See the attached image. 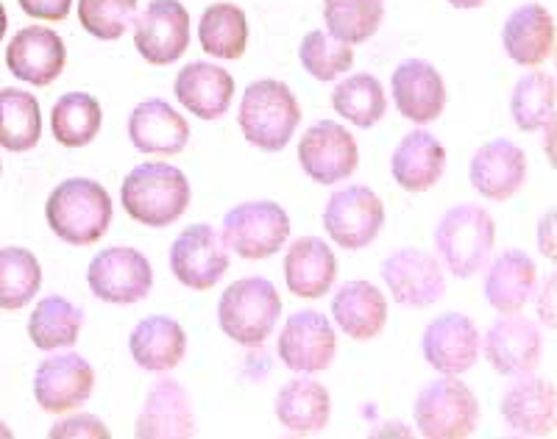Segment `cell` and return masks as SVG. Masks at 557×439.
<instances>
[{
	"mask_svg": "<svg viewBox=\"0 0 557 439\" xmlns=\"http://www.w3.org/2000/svg\"><path fill=\"white\" fill-rule=\"evenodd\" d=\"M555 384L539 376H516L502 396V417L521 437H544L555 426Z\"/></svg>",
	"mask_w": 557,
	"mask_h": 439,
	"instance_id": "cell-23",
	"label": "cell"
},
{
	"mask_svg": "<svg viewBox=\"0 0 557 439\" xmlns=\"http://www.w3.org/2000/svg\"><path fill=\"white\" fill-rule=\"evenodd\" d=\"M198 42L203 51L215 59L235 62L246 53L248 20L235 3H215L201 14L198 23Z\"/></svg>",
	"mask_w": 557,
	"mask_h": 439,
	"instance_id": "cell-34",
	"label": "cell"
},
{
	"mask_svg": "<svg viewBox=\"0 0 557 439\" xmlns=\"http://www.w3.org/2000/svg\"><path fill=\"white\" fill-rule=\"evenodd\" d=\"M323 20L341 42H368L385 20V0H323Z\"/></svg>",
	"mask_w": 557,
	"mask_h": 439,
	"instance_id": "cell-37",
	"label": "cell"
},
{
	"mask_svg": "<svg viewBox=\"0 0 557 439\" xmlns=\"http://www.w3.org/2000/svg\"><path fill=\"white\" fill-rule=\"evenodd\" d=\"M196 434L193 401L176 378H159L146 392L137 414L134 437L139 439H187Z\"/></svg>",
	"mask_w": 557,
	"mask_h": 439,
	"instance_id": "cell-17",
	"label": "cell"
},
{
	"mask_svg": "<svg viewBox=\"0 0 557 439\" xmlns=\"http://www.w3.org/2000/svg\"><path fill=\"white\" fill-rule=\"evenodd\" d=\"M45 220L67 246H96L112 223V198L92 178H67L48 195Z\"/></svg>",
	"mask_w": 557,
	"mask_h": 439,
	"instance_id": "cell-2",
	"label": "cell"
},
{
	"mask_svg": "<svg viewBox=\"0 0 557 439\" xmlns=\"http://www.w3.org/2000/svg\"><path fill=\"white\" fill-rule=\"evenodd\" d=\"M48 437L51 439H70V437L109 439V428L103 426L98 417H92V414H76V417H67V421L57 423Z\"/></svg>",
	"mask_w": 557,
	"mask_h": 439,
	"instance_id": "cell-42",
	"label": "cell"
},
{
	"mask_svg": "<svg viewBox=\"0 0 557 439\" xmlns=\"http://www.w3.org/2000/svg\"><path fill=\"white\" fill-rule=\"evenodd\" d=\"M298 59H301V64H305V70L312 78H318V81H335L346 70H351L355 51H351V45L341 42L330 32H310L301 39Z\"/></svg>",
	"mask_w": 557,
	"mask_h": 439,
	"instance_id": "cell-40",
	"label": "cell"
},
{
	"mask_svg": "<svg viewBox=\"0 0 557 439\" xmlns=\"http://www.w3.org/2000/svg\"><path fill=\"white\" fill-rule=\"evenodd\" d=\"M128 139L139 153L176 156L190 142V123L162 98H148L128 117Z\"/></svg>",
	"mask_w": 557,
	"mask_h": 439,
	"instance_id": "cell-22",
	"label": "cell"
},
{
	"mask_svg": "<svg viewBox=\"0 0 557 439\" xmlns=\"http://www.w3.org/2000/svg\"><path fill=\"white\" fill-rule=\"evenodd\" d=\"M290 237V217L273 201H248L226 212L221 228L223 246L243 259H268Z\"/></svg>",
	"mask_w": 557,
	"mask_h": 439,
	"instance_id": "cell-7",
	"label": "cell"
},
{
	"mask_svg": "<svg viewBox=\"0 0 557 439\" xmlns=\"http://www.w3.org/2000/svg\"><path fill=\"white\" fill-rule=\"evenodd\" d=\"M103 123L101 103L87 92H67L53 103L51 128L64 148H84L98 137Z\"/></svg>",
	"mask_w": 557,
	"mask_h": 439,
	"instance_id": "cell-35",
	"label": "cell"
},
{
	"mask_svg": "<svg viewBox=\"0 0 557 439\" xmlns=\"http://www.w3.org/2000/svg\"><path fill=\"white\" fill-rule=\"evenodd\" d=\"M539 281V267L524 251H505L485 273V298L499 314L524 309Z\"/></svg>",
	"mask_w": 557,
	"mask_h": 439,
	"instance_id": "cell-30",
	"label": "cell"
},
{
	"mask_svg": "<svg viewBox=\"0 0 557 439\" xmlns=\"http://www.w3.org/2000/svg\"><path fill=\"white\" fill-rule=\"evenodd\" d=\"M128 351L143 371L168 373L178 367L187 353V334L173 317L153 314L139 321L128 334Z\"/></svg>",
	"mask_w": 557,
	"mask_h": 439,
	"instance_id": "cell-26",
	"label": "cell"
},
{
	"mask_svg": "<svg viewBox=\"0 0 557 439\" xmlns=\"http://www.w3.org/2000/svg\"><path fill=\"white\" fill-rule=\"evenodd\" d=\"M446 170V148L430 131L401 137L391 156V173L407 192H426L441 181Z\"/></svg>",
	"mask_w": 557,
	"mask_h": 439,
	"instance_id": "cell-27",
	"label": "cell"
},
{
	"mask_svg": "<svg viewBox=\"0 0 557 439\" xmlns=\"http://www.w3.org/2000/svg\"><path fill=\"white\" fill-rule=\"evenodd\" d=\"M480 348L496 373L513 378L524 376V373L535 371L541 359V331L519 312L505 314L487 328Z\"/></svg>",
	"mask_w": 557,
	"mask_h": 439,
	"instance_id": "cell-18",
	"label": "cell"
},
{
	"mask_svg": "<svg viewBox=\"0 0 557 439\" xmlns=\"http://www.w3.org/2000/svg\"><path fill=\"white\" fill-rule=\"evenodd\" d=\"M276 351L293 373H321L335 359V328L315 309H301L287 317L285 328L278 334Z\"/></svg>",
	"mask_w": 557,
	"mask_h": 439,
	"instance_id": "cell-15",
	"label": "cell"
},
{
	"mask_svg": "<svg viewBox=\"0 0 557 439\" xmlns=\"http://www.w3.org/2000/svg\"><path fill=\"white\" fill-rule=\"evenodd\" d=\"M42 287V267L26 248L0 251V309H23Z\"/></svg>",
	"mask_w": 557,
	"mask_h": 439,
	"instance_id": "cell-38",
	"label": "cell"
},
{
	"mask_svg": "<svg viewBox=\"0 0 557 439\" xmlns=\"http://www.w3.org/2000/svg\"><path fill=\"white\" fill-rule=\"evenodd\" d=\"M552 228H555V212H549L544 220H541V237H539L541 253H544V256H549V259H555V242H552Z\"/></svg>",
	"mask_w": 557,
	"mask_h": 439,
	"instance_id": "cell-44",
	"label": "cell"
},
{
	"mask_svg": "<svg viewBox=\"0 0 557 439\" xmlns=\"http://www.w3.org/2000/svg\"><path fill=\"white\" fill-rule=\"evenodd\" d=\"M337 278V259L318 237H301L287 248L285 281L298 298H323Z\"/></svg>",
	"mask_w": 557,
	"mask_h": 439,
	"instance_id": "cell-29",
	"label": "cell"
},
{
	"mask_svg": "<svg viewBox=\"0 0 557 439\" xmlns=\"http://www.w3.org/2000/svg\"><path fill=\"white\" fill-rule=\"evenodd\" d=\"M171 271L184 287L212 289L228 271V248L207 223L184 228L171 246Z\"/></svg>",
	"mask_w": 557,
	"mask_h": 439,
	"instance_id": "cell-12",
	"label": "cell"
},
{
	"mask_svg": "<svg viewBox=\"0 0 557 439\" xmlns=\"http://www.w3.org/2000/svg\"><path fill=\"white\" fill-rule=\"evenodd\" d=\"M449 3L457 9H480L482 3H487V0H449Z\"/></svg>",
	"mask_w": 557,
	"mask_h": 439,
	"instance_id": "cell-45",
	"label": "cell"
},
{
	"mask_svg": "<svg viewBox=\"0 0 557 439\" xmlns=\"http://www.w3.org/2000/svg\"><path fill=\"white\" fill-rule=\"evenodd\" d=\"M502 45L516 64L539 67L555 51V20L541 3H524L507 14Z\"/></svg>",
	"mask_w": 557,
	"mask_h": 439,
	"instance_id": "cell-25",
	"label": "cell"
},
{
	"mask_svg": "<svg viewBox=\"0 0 557 439\" xmlns=\"http://www.w3.org/2000/svg\"><path fill=\"white\" fill-rule=\"evenodd\" d=\"M0 437H12V431H9V426L3 421H0Z\"/></svg>",
	"mask_w": 557,
	"mask_h": 439,
	"instance_id": "cell-47",
	"label": "cell"
},
{
	"mask_svg": "<svg viewBox=\"0 0 557 439\" xmlns=\"http://www.w3.org/2000/svg\"><path fill=\"white\" fill-rule=\"evenodd\" d=\"M555 76L549 73H527L519 78L510 95V114L521 131H539L555 117Z\"/></svg>",
	"mask_w": 557,
	"mask_h": 439,
	"instance_id": "cell-39",
	"label": "cell"
},
{
	"mask_svg": "<svg viewBox=\"0 0 557 439\" xmlns=\"http://www.w3.org/2000/svg\"><path fill=\"white\" fill-rule=\"evenodd\" d=\"M496 223L482 206L460 203L451 206L435 228L437 262L457 278H471L485 267L494 251Z\"/></svg>",
	"mask_w": 557,
	"mask_h": 439,
	"instance_id": "cell-4",
	"label": "cell"
},
{
	"mask_svg": "<svg viewBox=\"0 0 557 439\" xmlns=\"http://www.w3.org/2000/svg\"><path fill=\"white\" fill-rule=\"evenodd\" d=\"M416 428L426 439H466L480 423V403L457 376L426 384L416 398Z\"/></svg>",
	"mask_w": 557,
	"mask_h": 439,
	"instance_id": "cell-6",
	"label": "cell"
},
{
	"mask_svg": "<svg viewBox=\"0 0 557 439\" xmlns=\"http://www.w3.org/2000/svg\"><path fill=\"white\" fill-rule=\"evenodd\" d=\"M391 92L401 117L418 123V126L437 120L446 109L444 78L435 64L424 62V59H405L393 70Z\"/></svg>",
	"mask_w": 557,
	"mask_h": 439,
	"instance_id": "cell-19",
	"label": "cell"
},
{
	"mask_svg": "<svg viewBox=\"0 0 557 439\" xmlns=\"http://www.w3.org/2000/svg\"><path fill=\"white\" fill-rule=\"evenodd\" d=\"M190 181L173 164H137L121 184V201L128 217L151 228L176 223L190 206Z\"/></svg>",
	"mask_w": 557,
	"mask_h": 439,
	"instance_id": "cell-1",
	"label": "cell"
},
{
	"mask_svg": "<svg viewBox=\"0 0 557 439\" xmlns=\"http://www.w3.org/2000/svg\"><path fill=\"white\" fill-rule=\"evenodd\" d=\"M298 162L312 181L330 187V184L346 181L355 173L360 151H357L355 137L341 123L321 120L307 128L298 142Z\"/></svg>",
	"mask_w": 557,
	"mask_h": 439,
	"instance_id": "cell-13",
	"label": "cell"
},
{
	"mask_svg": "<svg viewBox=\"0 0 557 439\" xmlns=\"http://www.w3.org/2000/svg\"><path fill=\"white\" fill-rule=\"evenodd\" d=\"M42 137L39 101L26 89H0V148L12 153L32 151Z\"/></svg>",
	"mask_w": 557,
	"mask_h": 439,
	"instance_id": "cell-32",
	"label": "cell"
},
{
	"mask_svg": "<svg viewBox=\"0 0 557 439\" xmlns=\"http://www.w3.org/2000/svg\"><path fill=\"white\" fill-rule=\"evenodd\" d=\"M28 17L37 20H64L73 9V0H17Z\"/></svg>",
	"mask_w": 557,
	"mask_h": 439,
	"instance_id": "cell-43",
	"label": "cell"
},
{
	"mask_svg": "<svg viewBox=\"0 0 557 439\" xmlns=\"http://www.w3.org/2000/svg\"><path fill=\"white\" fill-rule=\"evenodd\" d=\"M134 48L148 64H173L190 48V12L178 0H151L134 17Z\"/></svg>",
	"mask_w": 557,
	"mask_h": 439,
	"instance_id": "cell-9",
	"label": "cell"
},
{
	"mask_svg": "<svg viewBox=\"0 0 557 439\" xmlns=\"http://www.w3.org/2000/svg\"><path fill=\"white\" fill-rule=\"evenodd\" d=\"M282 314V298L268 278L248 276L228 284L218 303V323L237 346L257 348L271 337Z\"/></svg>",
	"mask_w": 557,
	"mask_h": 439,
	"instance_id": "cell-5",
	"label": "cell"
},
{
	"mask_svg": "<svg viewBox=\"0 0 557 439\" xmlns=\"http://www.w3.org/2000/svg\"><path fill=\"white\" fill-rule=\"evenodd\" d=\"M173 95L193 117L218 120L228 112L235 98V78L218 64L193 62L178 70Z\"/></svg>",
	"mask_w": 557,
	"mask_h": 439,
	"instance_id": "cell-24",
	"label": "cell"
},
{
	"mask_svg": "<svg viewBox=\"0 0 557 439\" xmlns=\"http://www.w3.org/2000/svg\"><path fill=\"white\" fill-rule=\"evenodd\" d=\"M385 226V206L368 187H346L332 192L323 209V228L346 251H360L380 237Z\"/></svg>",
	"mask_w": 557,
	"mask_h": 439,
	"instance_id": "cell-8",
	"label": "cell"
},
{
	"mask_svg": "<svg viewBox=\"0 0 557 439\" xmlns=\"http://www.w3.org/2000/svg\"><path fill=\"white\" fill-rule=\"evenodd\" d=\"M96 387V371L78 353H57L39 362L34 373V398L51 414H64L89 401Z\"/></svg>",
	"mask_w": 557,
	"mask_h": 439,
	"instance_id": "cell-14",
	"label": "cell"
},
{
	"mask_svg": "<svg viewBox=\"0 0 557 439\" xmlns=\"http://www.w3.org/2000/svg\"><path fill=\"white\" fill-rule=\"evenodd\" d=\"M7 64L20 81L48 87L62 76L64 64H67V48L53 28H20L9 42Z\"/></svg>",
	"mask_w": 557,
	"mask_h": 439,
	"instance_id": "cell-20",
	"label": "cell"
},
{
	"mask_svg": "<svg viewBox=\"0 0 557 439\" xmlns=\"http://www.w3.org/2000/svg\"><path fill=\"white\" fill-rule=\"evenodd\" d=\"M237 123H240L243 137L253 148L276 153L287 148L296 134L298 123H301V106L285 81L262 78V81L248 84L240 112H237Z\"/></svg>",
	"mask_w": 557,
	"mask_h": 439,
	"instance_id": "cell-3",
	"label": "cell"
},
{
	"mask_svg": "<svg viewBox=\"0 0 557 439\" xmlns=\"http://www.w3.org/2000/svg\"><path fill=\"white\" fill-rule=\"evenodd\" d=\"M332 317L357 342L380 337L387 323V301L380 287L368 281H346L332 298Z\"/></svg>",
	"mask_w": 557,
	"mask_h": 439,
	"instance_id": "cell-28",
	"label": "cell"
},
{
	"mask_svg": "<svg viewBox=\"0 0 557 439\" xmlns=\"http://www.w3.org/2000/svg\"><path fill=\"white\" fill-rule=\"evenodd\" d=\"M382 278L393 301L401 306L424 309L446 296L444 264L421 248H401L382 262Z\"/></svg>",
	"mask_w": 557,
	"mask_h": 439,
	"instance_id": "cell-11",
	"label": "cell"
},
{
	"mask_svg": "<svg viewBox=\"0 0 557 439\" xmlns=\"http://www.w3.org/2000/svg\"><path fill=\"white\" fill-rule=\"evenodd\" d=\"M471 187L487 201L513 198L527 181V156L510 139H491L471 156Z\"/></svg>",
	"mask_w": 557,
	"mask_h": 439,
	"instance_id": "cell-21",
	"label": "cell"
},
{
	"mask_svg": "<svg viewBox=\"0 0 557 439\" xmlns=\"http://www.w3.org/2000/svg\"><path fill=\"white\" fill-rule=\"evenodd\" d=\"M332 414V398L326 387L312 378H296L278 389L276 417L290 434L307 437L326 428Z\"/></svg>",
	"mask_w": 557,
	"mask_h": 439,
	"instance_id": "cell-31",
	"label": "cell"
},
{
	"mask_svg": "<svg viewBox=\"0 0 557 439\" xmlns=\"http://www.w3.org/2000/svg\"><path fill=\"white\" fill-rule=\"evenodd\" d=\"M332 106L348 123H355L360 128H371L387 112L385 87H382L376 76L357 73V76H348L346 81L337 84L335 92H332Z\"/></svg>",
	"mask_w": 557,
	"mask_h": 439,
	"instance_id": "cell-36",
	"label": "cell"
},
{
	"mask_svg": "<svg viewBox=\"0 0 557 439\" xmlns=\"http://www.w3.org/2000/svg\"><path fill=\"white\" fill-rule=\"evenodd\" d=\"M7 26H9V20H7V9H3V3H0V39L7 37Z\"/></svg>",
	"mask_w": 557,
	"mask_h": 439,
	"instance_id": "cell-46",
	"label": "cell"
},
{
	"mask_svg": "<svg viewBox=\"0 0 557 439\" xmlns=\"http://www.w3.org/2000/svg\"><path fill=\"white\" fill-rule=\"evenodd\" d=\"M84 312L62 296H48L34 306L28 317V337L39 351H57L73 346L82 334Z\"/></svg>",
	"mask_w": 557,
	"mask_h": 439,
	"instance_id": "cell-33",
	"label": "cell"
},
{
	"mask_svg": "<svg viewBox=\"0 0 557 439\" xmlns=\"http://www.w3.org/2000/svg\"><path fill=\"white\" fill-rule=\"evenodd\" d=\"M87 284L92 296L101 301L132 306L151 292V262L134 248H107L89 262Z\"/></svg>",
	"mask_w": 557,
	"mask_h": 439,
	"instance_id": "cell-10",
	"label": "cell"
},
{
	"mask_svg": "<svg viewBox=\"0 0 557 439\" xmlns=\"http://www.w3.org/2000/svg\"><path fill=\"white\" fill-rule=\"evenodd\" d=\"M137 0H78V23L96 39H121L137 17Z\"/></svg>",
	"mask_w": 557,
	"mask_h": 439,
	"instance_id": "cell-41",
	"label": "cell"
},
{
	"mask_svg": "<svg viewBox=\"0 0 557 439\" xmlns=\"http://www.w3.org/2000/svg\"><path fill=\"white\" fill-rule=\"evenodd\" d=\"M480 346L482 339L474 321L460 312L435 317L421 337V353H424L426 364L444 376L469 373L480 359Z\"/></svg>",
	"mask_w": 557,
	"mask_h": 439,
	"instance_id": "cell-16",
	"label": "cell"
}]
</instances>
